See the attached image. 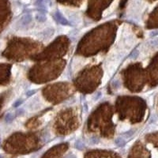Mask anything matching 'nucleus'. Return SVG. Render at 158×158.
Returning <instances> with one entry per match:
<instances>
[{
	"label": "nucleus",
	"mask_w": 158,
	"mask_h": 158,
	"mask_svg": "<svg viewBox=\"0 0 158 158\" xmlns=\"http://www.w3.org/2000/svg\"><path fill=\"white\" fill-rule=\"evenodd\" d=\"M118 0H115L111 5L109 6V7L106 10H104V13H103V17H105V16H108V15H111V13L113 12L116 7L118 6Z\"/></svg>",
	"instance_id": "obj_1"
},
{
	"label": "nucleus",
	"mask_w": 158,
	"mask_h": 158,
	"mask_svg": "<svg viewBox=\"0 0 158 158\" xmlns=\"http://www.w3.org/2000/svg\"><path fill=\"white\" fill-rule=\"evenodd\" d=\"M35 18L37 20L38 22H44L45 20H46V17H45V15H44V14H42V13H36Z\"/></svg>",
	"instance_id": "obj_2"
},
{
	"label": "nucleus",
	"mask_w": 158,
	"mask_h": 158,
	"mask_svg": "<svg viewBox=\"0 0 158 158\" xmlns=\"http://www.w3.org/2000/svg\"><path fill=\"white\" fill-rule=\"evenodd\" d=\"M31 21V16L29 15H25V16L22 18V22L23 25H28Z\"/></svg>",
	"instance_id": "obj_3"
},
{
	"label": "nucleus",
	"mask_w": 158,
	"mask_h": 158,
	"mask_svg": "<svg viewBox=\"0 0 158 158\" xmlns=\"http://www.w3.org/2000/svg\"><path fill=\"white\" fill-rule=\"evenodd\" d=\"M150 44L152 46H157L158 45V40H153L150 42Z\"/></svg>",
	"instance_id": "obj_4"
},
{
	"label": "nucleus",
	"mask_w": 158,
	"mask_h": 158,
	"mask_svg": "<svg viewBox=\"0 0 158 158\" xmlns=\"http://www.w3.org/2000/svg\"><path fill=\"white\" fill-rule=\"evenodd\" d=\"M31 0H22V2H23L24 4H29Z\"/></svg>",
	"instance_id": "obj_5"
},
{
	"label": "nucleus",
	"mask_w": 158,
	"mask_h": 158,
	"mask_svg": "<svg viewBox=\"0 0 158 158\" xmlns=\"http://www.w3.org/2000/svg\"><path fill=\"white\" fill-rule=\"evenodd\" d=\"M158 34V32H153L151 33V35H153V36H154V35H157Z\"/></svg>",
	"instance_id": "obj_6"
}]
</instances>
